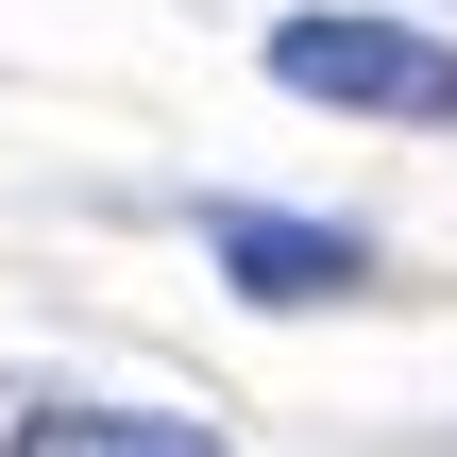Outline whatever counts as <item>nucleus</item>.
<instances>
[{
	"instance_id": "obj_1",
	"label": "nucleus",
	"mask_w": 457,
	"mask_h": 457,
	"mask_svg": "<svg viewBox=\"0 0 457 457\" xmlns=\"http://www.w3.org/2000/svg\"><path fill=\"white\" fill-rule=\"evenodd\" d=\"M271 85L288 102H339V119H457V34L424 17H271Z\"/></svg>"
},
{
	"instance_id": "obj_2",
	"label": "nucleus",
	"mask_w": 457,
	"mask_h": 457,
	"mask_svg": "<svg viewBox=\"0 0 457 457\" xmlns=\"http://www.w3.org/2000/svg\"><path fill=\"white\" fill-rule=\"evenodd\" d=\"M220 271L254 305H356L373 288V237L356 220H271V204H220Z\"/></svg>"
},
{
	"instance_id": "obj_3",
	"label": "nucleus",
	"mask_w": 457,
	"mask_h": 457,
	"mask_svg": "<svg viewBox=\"0 0 457 457\" xmlns=\"http://www.w3.org/2000/svg\"><path fill=\"white\" fill-rule=\"evenodd\" d=\"M17 457H220L204 424H170V407H34Z\"/></svg>"
},
{
	"instance_id": "obj_4",
	"label": "nucleus",
	"mask_w": 457,
	"mask_h": 457,
	"mask_svg": "<svg viewBox=\"0 0 457 457\" xmlns=\"http://www.w3.org/2000/svg\"><path fill=\"white\" fill-rule=\"evenodd\" d=\"M441 17H457V0H441Z\"/></svg>"
}]
</instances>
